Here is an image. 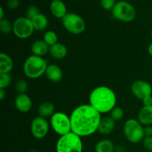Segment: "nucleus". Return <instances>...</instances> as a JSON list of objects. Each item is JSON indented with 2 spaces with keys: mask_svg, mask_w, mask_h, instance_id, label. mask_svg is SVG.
Returning <instances> with one entry per match:
<instances>
[{
  "mask_svg": "<svg viewBox=\"0 0 152 152\" xmlns=\"http://www.w3.org/2000/svg\"><path fill=\"white\" fill-rule=\"evenodd\" d=\"M43 40L46 42V44L50 47L52 45H54L56 43H58V37L57 34L53 31H48L45 32L43 37Z\"/></svg>",
  "mask_w": 152,
  "mask_h": 152,
  "instance_id": "obj_23",
  "label": "nucleus"
},
{
  "mask_svg": "<svg viewBox=\"0 0 152 152\" xmlns=\"http://www.w3.org/2000/svg\"><path fill=\"white\" fill-rule=\"evenodd\" d=\"M19 5V0H8L7 3V6L10 10H15L18 8Z\"/></svg>",
  "mask_w": 152,
  "mask_h": 152,
  "instance_id": "obj_31",
  "label": "nucleus"
},
{
  "mask_svg": "<svg viewBox=\"0 0 152 152\" xmlns=\"http://www.w3.org/2000/svg\"><path fill=\"white\" fill-rule=\"evenodd\" d=\"M117 2V1L116 0H100V4L102 8L105 10H111V11Z\"/></svg>",
  "mask_w": 152,
  "mask_h": 152,
  "instance_id": "obj_29",
  "label": "nucleus"
},
{
  "mask_svg": "<svg viewBox=\"0 0 152 152\" xmlns=\"http://www.w3.org/2000/svg\"><path fill=\"white\" fill-rule=\"evenodd\" d=\"M114 145L110 140H102L96 143L95 152H114Z\"/></svg>",
  "mask_w": 152,
  "mask_h": 152,
  "instance_id": "obj_22",
  "label": "nucleus"
},
{
  "mask_svg": "<svg viewBox=\"0 0 152 152\" xmlns=\"http://www.w3.org/2000/svg\"><path fill=\"white\" fill-rule=\"evenodd\" d=\"M143 146L147 151L152 152V137H145L142 140Z\"/></svg>",
  "mask_w": 152,
  "mask_h": 152,
  "instance_id": "obj_30",
  "label": "nucleus"
},
{
  "mask_svg": "<svg viewBox=\"0 0 152 152\" xmlns=\"http://www.w3.org/2000/svg\"><path fill=\"white\" fill-rule=\"evenodd\" d=\"M126 1H130V0H126Z\"/></svg>",
  "mask_w": 152,
  "mask_h": 152,
  "instance_id": "obj_39",
  "label": "nucleus"
},
{
  "mask_svg": "<svg viewBox=\"0 0 152 152\" xmlns=\"http://www.w3.org/2000/svg\"><path fill=\"white\" fill-rule=\"evenodd\" d=\"M71 131L80 137H88L97 132L101 114L90 104L77 106L70 116Z\"/></svg>",
  "mask_w": 152,
  "mask_h": 152,
  "instance_id": "obj_1",
  "label": "nucleus"
},
{
  "mask_svg": "<svg viewBox=\"0 0 152 152\" xmlns=\"http://www.w3.org/2000/svg\"><path fill=\"white\" fill-rule=\"evenodd\" d=\"M50 10L56 19H62L68 13L66 4L62 0H52L50 4Z\"/></svg>",
  "mask_w": 152,
  "mask_h": 152,
  "instance_id": "obj_13",
  "label": "nucleus"
},
{
  "mask_svg": "<svg viewBox=\"0 0 152 152\" xmlns=\"http://www.w3.org/2000/svg\"><path fill=\"white\" fill-rule=\"evenodd\" d=\"M115 128V121L110 117H102L99 122L97 132L102 135L110 134Z\"/></svg>",
  "mask_w": 152,
  "mask_h": 152,
  "instance_id": "obj_15",
  "label": "nucleus"
},
{
  "mask_svg": "<svg viewBox=\"0 0 152 152\" xmlns=\"http://www.w3.org/2000/svg\"><path fill=\"white\" fill-rule=\"evenodd\" d=\"M31 21H32L34 30H36V31H44L48 25V19L47 16L41 13L37 15V16H35L34 19H31Z\"/></svg>",
  "mask_w": 152,
  "mask_h": 152,
  "instance_id": "obj_20",
  "label": "nucleus"
},
{
  "mask_svg": "<svg viewBox=\"0 0 152 152\" xmlns=\"http://www.w3.org/2000/svg\"><path fill=\"white\" fill-rule=\"evenodd\" d=\"M49 48L50 47L46 44L44 40L37 39L32 43L31 50L33 55L42 57L43 56L49 53Z\"/></svg>",
  "mask_w": 152,
  "mask_h": 152,
  "instance_id": "obj_16",
  "label": "nucleus"
},
{
  "mask_svg": "<svg viewBox=\"0 0 152 152\" xmlns=\"http://www.w3.org/2000/svg\"><path fill=\"white\" fill-rule=\"evenodd\" d=\"M11 76L7 73H0V89H5L10 85Z\"/></svg>",
  "mask_w": 152,
  "mask_h": 152,
  "instance_id": "obj_26",
  "label": "nucleus"
},
{
  "mask_svg": "<svg viewBox=\"0 0 152 152\" xmlns=\"http://www.w3.org/2000/svg\"><path fill=\"white\" fill-rule=\"evenodd\" d=\"M124 111L120 107H114L110 111V117L115 122L123 120V118L124 117Z\"/></svg>",
  "mask_w": 152,
  "mask_h": 152,
  "instance_id": "obj_24",
  "label": "nucleus"
},
{
  "mask_svg": "<svg viewBox=\"0 0 152 152\" xmlns=\"http://www.w3.org/2000/svg\"><path fill=\"white\" fill-rule=\"evenodd\" d=\"M45 74L48 80L52 83H58L61 81L63 77L62 69L58 65H54V64H50L48 65Z\"/></svg>",
  "mask_w": 152,
  "mask_h": 152,
  "instance_id": "obj_14",
  "label": "nucleus"
},
{
  "mask_svg": "<svg viewBox=\"0 0 152 152\" xmlns=\"http://www.w3.org/2000/svg\"><path fill=\"white\" fill-rule=\"evenodd\" d=\"M126 139L132 143H138L143 140L144 128L142 125L136 119L131 118L126 120L123 127Z\"/></svg>",
  "mask_w": 152,
  "mask_h": 152,
  "instance_id": "obj_6",
  "label": "nucleus"
},
{
  "mask_svg": "<svg viewBox=\"0 0 152 152\" xmlns=\"http://www.w3.org/2000/svg\"><path fill=\"white\" fill-rule=\"evenodd\" d=\"M131 91L134 96L137 99H142L152 94V87L148 82L144 80H137L131 86Z\"/></svg>",
  "mask_w": 152,
  "mask_h": 152,
  "instance_id": "obj_11",
  "label": "nucleus"
},
{
  "mask_svg": "<svg viewBox=\"0 0 152 152\" xmlns=\"http://www.w3.org/2000/svg\"><path fill=\"white\" fill-rule=\"evenodd\" d=\"M31 132L36 139H42L49 132V123L45 118L40 116L35 117L31 122Z\"/></svg>",
  "mask_w": 152,
  "mask_h": 152,
  "instance_id": "obj_10",
  "label": "nucleus"
},
{
  "mask_svg": "<svg viewBox=\"0 0 152 152\" xmlns=\"http://www.w3.org/2000/svg\"><path fill=\"white\" fill-rule=\"evenodd\" d=\"M50 126L59 136L71 132V118L63 112H56L50 117Z\"/></svg>",
  "mask_w": 152,
  "mask_h": 152,
  "instance_id": "obj_8",
  "label": "nucleus"
},
{
  "mask_svg": "<svg viewBox=\"0 0 152 152\" xmlns=\"http://www.w3.org/2000/svg\"><path fill=\"white\" fill-rule=\"evenodd\" d=\"M13 61L9 55L5 53H0V73L10 74L13 70Z\"/></svg>",
  "mask_w": 152,
  "mask_h": 152,
  "instance_id": "obj_19",
  "label": "nucleus"
},
{
  "mask_svg": "<svg viewBox=\"0 0 152 152\" xmlns=\"http://www.w3.org/2000/svg\"><path fill=\"white\" fill-rule=\"evenodd\" d=\"M144 135H145V137H152L151 126H146L144 128Z\"/></svg>",
  "mask_w": 152,
  "mask_h": 152,
  "instance_id": "obj_33",
  "label": "nucleus"
},
{
  "mask_svg": "<svg viewBox=\"0 0 152 152\" xmlns=\"http://www.w3.org/2000/svg\"><path fill=\"white\" fill-rule=\"evenodd\" d=\"M148 53H149L150 56H152V42L149 45V46H148Z\"/></svg>",
  "mask_w": 152,
  "mask_h": 152,
  "instance_id": "obj_36",
  "label": "nucleus"
},
{
  "mask_svg": "<svg viewBox=\"0 0 152 152\" xmlns=\"http://www.w3.org/2000/svg\"><path fill=\"white\" fill-rule=\"evenodd\" d=\"M0 31L4 34H9L13 31V25L7 19H0Z\"/></svg>",
  "mask_w": 152,
  "mask_h": 152,
  "instance_id": "obj_25",
  "label": "nucleus"
},
{
  "mask_svg": "<svg viewBox=\"0 0 152 152\" xmlns=\"http://www.w3.org/2000/svg\"><path fill=\"white\" fill-rule=\"evenodd\" d=\"M19 1H20V0H19Z\"/></svg>",
  "mask_w": 152,
  "mask_h": 152,
  "instance_id": "obj_40",
  "label": "nucleus"
},
{
  "mask_svg": "<svg viewBox=\"0 0 152 152\" xmlns=\"http://www.w3.org/2000/svg\"><path fill=\"white\" fill-rule=\"evenodd\" d=\"M31 152H37V151H31Z\"/></svg>",
  "mask_w": 152,
  "mask_h": 152,
  "instance_id": "obj_37",
  "label": "nucleus"
},
{
  "mask_svg": "<svg viewBox=\"0 0 152 152\" xmlns=\"http://www.w3.org/2000/svg\"><path fill=\"white\" fill-rule=\"evenodd\" d=\"M34 31L31 19L26 16L18 17L13 23V32L16 37L22 39L28 38Z\"/></svg>",
  "mask_w": 152,
  "mask_h": 152,
  "instance_id": "obj_9",
  "label": "nucleus"
},
{
  "mask_svg": "<svg viewBox=\"0 0 152 152\" xmlns=\"http://www.w3.org/2000/svg\"><path fill=\"white\" fill-rule=\"evenodd\" d=\"M4 9H3L2 7H0V19H4Z\"/></svg>",
  "mask_w": 152,
  "mask_h": 152,
  "instance_id": "obj_35",
  "label": "nucleus"
},
{
  "mask_svg": "<svg viewBox=\"0 0 152 152\" xmlns=\"http://www.w3.org/2000/svg\"><path fill=\"white\" fill-rule=\"evenodd\" d=\"M28 88L27 82L24 80H19L15 83V88L19 94H25Z\"/></svg>",
  "mask_w": 152,
  "mask_h": 152,
  "instance_id": "obj_27",
  "label": "nucleus"
},
{
  "mask_svg": "<svg viewBox=\"0 0 152 152\" xmlns=\"http://www.w3.org/2000/svg\"><path fill=\"white\" fill-rule=\"evenodd\" d=\"M48 65L46 60L42 57L31 55L24 62V74L28 78L31 80L38 79L45 74Z\"/></svg>",
  "mask_w": 152,
  "mask_h": 152,
  "instance_id": "obj_3",
  "label": "nucleus"
},
{
  "mask_svg": "<svg viewBox=\"0 0 152 152\" xmlns=\"http://www.w3.org/2000/svg\"><path fill=\"white\" fill-rule=\"evenodd\" d=\"M39 13V9L38 8L37 6L31 5L28 7L26 10V17H28L30 19H32Z\"/></svg>",
  "mask_w": 152,
  "mask_h": 152,
  "instance_id": "obj_28",
  "label": "nucleus"
},
{
  "mask_svg": "<svg viewBox=\"0 0 152 152\" xmlns=\"http://www.w3.org/2000/svg\"><path fill=\"white\" fill-rule=\"evenodd\" d=\"M55 107L52 102H45L42 103L38 108V114L39 116L44 118L53 116L54 114Z\"/></svg>",
  "mask_w": 152,
  "mask_h": 152,
  "instance_id": "obj_21",
  "label": "nucleus"
},
{
  "mask_svg": "<svg viewBox=\"0 0 152 152\" xmlns=\"http://www.w3.org/2000/svg\"><path fill=\"white\" fill-rule=\"evenodd\" d=\"M6 97V91L4 89H0V99L3 100Z\"/></svg>",
  "mask_w": 152,
  "mask_h": 152,
  "instance_id": "obj_34",
  "label": "nucleus"
},
{
  "mask_svg": "<svg viewBox=\"0 0 152 152\" xmlns=\"http://www.w3.org/2000/svg\"><path fill=\"white\" fill-rule=\"evenodd\" d=\"M111 13L114 19L123 22H131L134 20L137 11L134 7L126 0H121L116 3Z\"/></svg>",
  "mask_w": 152,
  "mask_h": 152,
  "instance_id": "obj_5",
  "label": "nucleus"
},
{
  "mask_svg": "<svg viewBox=\"0 0 152 152\" xmlns=\"http://www.w3.org/2000/svg\"><path fill=\"white\" fill-rule=\"evenodd\" d=\"M49 53L53 59L56 60H60L66 56L68 50L65 45L58 42L54 45L50 46L49 48Z\"/></svg>",
  "mask_w": 152,
  "mask_h": 152,
  "instance_id": "obj_17",
  "label": "nucleus"
},
{
  "mask_svg": "<svg viewBox=\"0 0 152 152\" xmlns=\"http://www.w3.org/2000/svg\"><path fill=\"white\" fill-rule=\"evenodd\" d=\"M117 103L114 91L107 86H99L94 89L89 96V104L100 114L110 112Z\"/></svg>",
  "mask_w": 152,
  "mask_h": 152,
  "instance_id": "obj_2",
  "label": "nucleus"
},
{
  "mask_svg": "<svg viewBox=\"0 0 152 152\" xmlns=\"http://www.w3.org/2000/svg\"><path fill=\"white\" fill-rule=\"evenodd\" d=\"M14 103L16 109L22 113H28L33 106L31 97L26 94H19L15 98Z\"/></svg>",
  "mask_w": 152,
  "mask_h": 152,
  "instance_id": "obj_12",
  "label": "nucleus"
},
{
  "mask_svg": "<svg viewBox=\"0 0 152 152\" xmlns=\"http://www.w3.org/2000/svg\"><path fill=\"white\" fill-rule=\"evenodd\" d=\"M138 120L142 126H151L152 125V105L143 106L139 111Z\"/></svg>",
  "mask_w": 152,
  "mask_h": 152,
  "instance_id": "obj_18",
  "label": "nucleus"
},
{
  "mask_svg": "<svg viewBox=\"0 0 152 152\" xmlns=\"http://www.w3.org/2000/svg\"><path fill=\"white\" fill-rule=\"evenodd\" d=\"M151 37H152V30H151Z\"/></svg>",
  "mask_w": 152,
  "mask_h": 152,
  "instance_id": "obj_38",
  "label": "nucleus"
},
{
  "mask_svg": "<svg viewBox=\"0 0 152 152\" xmlns=\"http://www.w3.org/2000/svg\"><path fill=\"white\" fill-rule=\"evenodd\" d=\"M64 28L72 34H82L86 29V22L76 13H68L62 19Z\"/></svg>",
  "mask_w": 152,
  "mask_h": 152,
  "instance_id": "obj_7",
  "label": "nucleus"
},
{
  "mask_svg": "<svg viewBox=\"0 0 152 152\" xmlns=\"http://www.w3.org/2000/svg\"><path fill=\"white\" fill-rule=\"evenodd\" d=\"M83 149L81 137L72 132L60 136L56 142V152H83Z\"/></svg>",
  "mask_w": 152,
  "mask_h": 152,
  "instance_id": "obj_4",
  "label": "nucleus"
},
{
  "mask_svg": "<svg viewBox=\"0 0 152 152\" xmlns=\"http://www.w3.org/2000/svg\"><path fill=\"white\" fill-rule=\"evenodd\" d=\"M143 106H151L152 105V96H147L142 99Z\"/></svg>",
  "mask_w": 152,
  "mask_h": 152,
  "instance_id": "obj_32",
  "label": "nucleus"
}]
</instances>
